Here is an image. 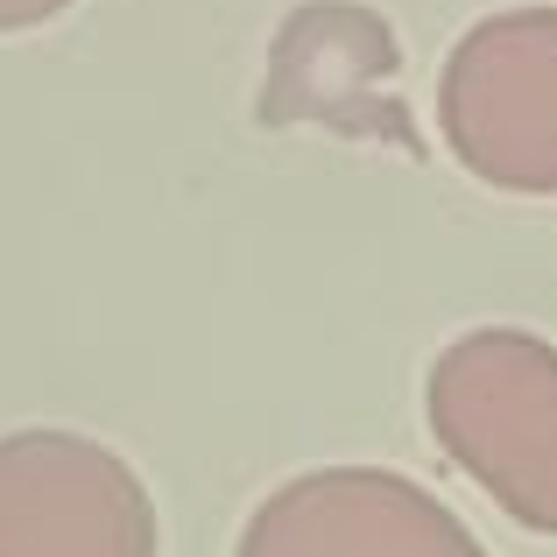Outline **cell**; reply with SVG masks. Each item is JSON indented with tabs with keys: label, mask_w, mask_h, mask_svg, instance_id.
Masks as SVG:
<instances>
[{
	"label": "cell",
	"mask_w": 557,
	"mask_h": 557,
	"mask_svg": "<svg viewBox=\"0 0 557 557\" xmlns=\"http://www.w3.org/2000/svg\"><path fill=\"white\" fill-rule=\"evenodd\" d=\"M431 437L508 522L557 536V346L522 325L459 332L423 374Z\"/></svg>",
	"instance_id": "cell-1"
},
{
	"label": "cell",
	"mask_w": 557,
	"mask_h": 557,
	"mask_svg": "<svg viewBox=\"0 0 557 557\" xmlns=\"http://www.w3.org/2000/svg\"><path fill=\"white\" fill-rule=\"evenodd\" d=\"M437 135L487 190L557 198V8H502L451 42Z\"/></svg>",
	"instance_id": "cell-2"
},
{
	"label": "cell",
	"mask_w": 557,
	"mask_h": 557,
	"mask_svg": "<svg viewBox=\"0 0 557 557\" xmlns=\"http://www.w3.org/2000/svg\"><path fill=\"white\" fill-rule=\"evenodd\" d=\"M0 557H163L156 494L113 445L57 423L0 437Z\"/></svg>",
	"instance_id": "cell-3"
},
{
	"label": "cell",
	"mask_w": 557,
	"mask_h": 557,
	"mask_svg": "<svg viewBox=\"0 0 557 557\" xmlns=\"http://www.w3.org/2000/svg\"><path fill=\"white\" fill-rule=\"evenodd\" d=\"M233 557H487V544L409 473L311 466L261 494Z\"/></svg>",
	"instance_id": "cell-4"
},
{
	"label": "cell",
	"mask_w": 557,
	"mask_h": 557,
	"mask_svg": "<svg viewBox=\"0 0 557 557\" xmlns=\"http://www.w3.org/2000/svg\"><path fill=\"white\" fill-rule=\"evenodd\" d=\"M78 0H0V36H28V28L57 22V14H71Z\"/></svg>",
	"instance_id": "cell-5"
}]
</instances>
